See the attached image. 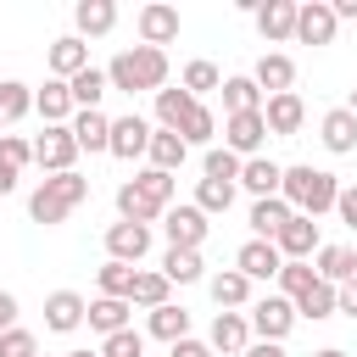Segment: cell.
Here are the masks:
<instances>
[{
    "mask_svg": "<svg viewBox=\"0 0 357 357\" xmlns=\"http://www.w3.org/2000/svg\"><path fill=\"white\" fill-rule=\"evenodd\" d=\"M167 279L162 273H134V290H128V307H145V312H156V307H167Z\"/></svg>",
    "mask_w": 357,
    "mask_h": 357,
    "instance_id": "8d00e7d4",
    "label": "cell"
},
{
    "mask_svg": "<svg viewBox=\"0 0 357 357\" xmlns=\"http://www.w3.org/2000/svg\"><path fill=\"white\" fill-rule=\"evenodd\" d=\"M312 284H318L312 262H284V268H279V296H284V301H296V296L312 290Z\"/></svg>",
    "mask_w": 357,
    "mask_h": 357,
    "instance_id": "ee69618b",
    "label": "cell"
},
{
    "mask_svg": "<svg viewBox=\"0 0 357 357\" xmlns=\"http://www.w3.org/2000/svg\"><path fill=\"white\" fill-rule=\"evenodd\" d=\"M312 357H346V351H340V346H324V351H312Z\"/></svg>",
    "mask_w": 357,
    "mask_h": 357,
    "instance_id": "6f0895ef",
    "label": "cell"
},
{
    "mask_svg": "<svg viewBox=\"0 0 357 357\" xmlns=\"http://www.w3.org/2000/svg\"><path fill=\"white\" fill-rule=\"evenodd\" d=\"M17 178H22V173H17V167H6V162H0V195H11V190H17Z\"/></svg>",
    "mask_w": 357,
    "mask_h": 357,
    "instance_id": "9f6ffc18",
    "label": "cell"
},
{
    "mask_svg": "<svg viewBox=\"0 0 357 357\" xmlns=\"http://www.w3.org/2000/svg\"><path fill=\"white\" fill-rule=\"evenodd\" d=\"M346 112H351V117H357V89H351V100H346Z\"/></svg>",
    "mask_w": 357,
    "mask_h": 357,
    "instance_id": "91938a15",
    "label": "cell"
},
{
    "mask_svg": "<svg viewBox=\"0 0 357 357\" xmlns=\"http://www.w3.org/2000/svg\"><path fill=\"white\" fill-rule=\"evenodd\" d=\"M262 145H268V123H262V112L223 117V151H234V156L245 162V156H262Z\"/></svg>",
    "mask_w": 357,
    "mask_h": 357,
    "instance_id": "8992f818",
    "label": "cell"
},
{
    "mask_svg": "<svg viewBox=\"0 0 357 357\" xmlns=\"http://www.w3.org/2000/svg\"><path fill=\"white\" fill-rule=\"evenodd\" d=\"M335 212H340V223H346V229H357V184H340Z\"/></svg>",
    "mask_w": 357,
    "mask_h": 357,
    "instance_id": "681fc988",
    "label": "cell"
},
{
    "mask_svg": "<svg viewBox=\"0 0 357 357\" xmlns=\"http://www.w3.org/2000/svg\"><path fill=\"white\" fill-rule=\"evenodd\" d=\"M128 312H134L128 301H112V296H95L84 318H89V329H100V335H117V329H134V324H128Z\"/></svg>",
    "mask_w": 357,
    "mask_h": 357,
    "instance_id": "4dcf8cb0",
    "label": "cell"
},
{
    "mask_svg": "<svg viewBox=\"0 0 357 357\" xmlns=\"http://www.w3.org/2000/svg\"><path fill=\"white\" fill-rule=\"evenodd\" d=\"M206 290H212V301H218L223 312H234V307H245V301H251V279H245L240 268L212 273V279H206Z\"/></svg>",
    "mask_w": 357,
    "mask_h": 357,
    "instance_id": "4316f807",
    "label": "cell"
},
{
    "mask_svg": "<svg viewBox=\"0 0 357 357\" xmlns=\"http://www.w3.org/2000/svg\"><path fill=\"white\" fill-rule=\"evenodd\" d=\"M45 67H50V78H78L84 67H89V45L78 39V33H61V39H50V50H45Z\"/></svg>",
    "mask_w": 357,
    "mask_h": 357,
    "instance_id": "8fae6325",
    "label": "cell"
},
{
    "mask_svg": "<svg viewBox=\"0 0 357 357\" xmlns=\"http://www.w3.org/2000/svg\"><path fill=\"white\" fill-rule=\"evenodd\" d=\"M134 28H139V45L162 50V45H173V39H178V6H167V0H151V6H139Z\"/></svg>",
    "mask_w": 357,
    "mask_h": 357,
    "instance_id": "52a82bcc",
    "label": "cell"
},
{
    "mask_svg": "<svg viewBox=\"0 0 357 357\" xmlns=\"http://www.w3.org/2000/svg\"><path fill=\"white\" fill-rule=\"evenodd\" d=\"M290 307H296V318H312V324H318V318H335V284H324V279H318V284H312V290H301Z\"/></svg>",
    "mask_w": 357,
    "mask_h": 357,
    "instance_id": "74e56055",
    "label": "cell"
},
{
    "mask_svg": "<svg viewBox=\"0 0 357 357\" xmlns=\"http://www.w3.org/2000/svg\"><path fill=\"white\" fill-rule=\"evenodd\" d=\"M251 17H257V33H262L268 45H284V39H296V0H262Z\"/></svg>",
    "mask_w": 357,
    "mask_h": 357,
    "instance_id": "2e32d148",
    "label": "cell"
},
{
    "mask_svg": "<svg viewBox=\"0 0 357 357\" xmlns=\"http://www.w3.org/2000/svg\"><path fill=\"white\" fill-rule=\"evenodd\" d=\"M117 212H123V223H145V229L162 218V206H156V201H145L134 184H117Z\"/></svg>",
    "mask_w": 357,
    "mask_h": 357,
    "instance_id": "d590c367",
    "label": "cell"
},
{
    "mask_svg": "<svg viewBox=\"0 0 357 357\" xmlns=\"http://www.w3.org/2000/svg\"><path fill=\"white\" fill-rule=\"evenodd\" d=\"M206 346H212V351H229V357H240V351L251 346V324H245V312H218V318H212V335H206Z\"/></svg>",
    "mask_w": 357,
    "mask_h": 357,
    "instance_id": "7402d4cb",
    "label": "cell"
},
{
    "mask_svg": "<svg viewBox=\"0 0 357 357\" xmlns=\"http://www.w3.org/2000/svg\"><path fill=\"white\" fill-rule=\"evenodd\" d=\"M61 357H100V351H84V346H78V351H61Z\"/></svg>",
    "mask_w": 357,
    "mask_h": 357,
    "instance_id": "680465c9",
    "label": "cell"
},
{
    "mask_svg": "<svg viewBox=\"0 0 357 357\" xmlns=\"http://www.w3.org/2000/svg\"><path fill=\"white\" fill-rule=\"evenodd\" d=\"M33 162H39L45 173H73V162H78L73 128H67V123H61V128H45V134L33 139Z\"/></svg>",
    "mask_w": 357,
    "mask_h": 357,
    "instance_id": "ba28073f",
    "label": "cell"
},
{
    "mask_svg": "<svg viewBox=\"0 0 357 357\" xmlns=\"http://www.w3.org/2000/svg\"><path fill=\"white\" fill-rule=\"evenodd\" d=\"M145 251H151V229H145V223H123V218H117V223L106 229V257H112V262H128V268H134Z\"/></svg>",
    "mask_w": 357,
    "mask_h": 357,
    "instance_id": "5bb4252c",
    "label": "cell"
},
{
    "mask_svg": "<svg viewBox=\"0 0 357 357\" xmlns=\"http://www.w3.org/2000/svg\"><path fill=\"white\" fill-rule=\"evenodd\" d=\"M33 112L45 117V128H61V123H73V89L61 84V78H45V89H33Z\"/></svg>",
    "mask_w": 357,
    "mask_h": 357,
    "instance_id": "ffe728a7",
    "label": "cell"
},
{
    "mask_svg": "<svg viewBox=\"0 0 357 357\" xmlns=\"http://www.w3.org/2000/svg\"><path fill=\"white\" fill-rule=\"evenodd\" d=\"M218 89H223V112H229V117H240V112H262V89H257L245 73H240V78H223Z\"/></svg>",
    "mask_w": 357,
    "mask_h": 357,
    "instance_id": "1f68e13d",
    "label": "cell"
},
{
    "mask_svg": "<svg viewBox=\"0 0 357 357\" xmlns=\"http://www.w3.org/2000/svg\"><path fill=\"white\" fill-rule=\"evenodd\" d=\"M190 106H195V95H184V89H156V128H173V134H178V123L190 117Z\"/></svg>",
    "mask_w": 357,
    "mask_h": 357,
    "instance_id": "e575fe53",
    "label": "cell"
},
{
    "mask_svg": "<svg viewBox=\"0 0 357 357\" xmlns=\"http://www.w3.org/2000/svg\"><path fill=\"white\" fill-rule=\"evenodd\" d=\"M167 284H195V279H206V268H201V251H162V268H156Z\"/></svg>",
    "mask_w": 357,
    "mask_h": 357,
    "instance_id": "f546056e",
    "label": "cell"
},
{
    "mask_svg": "<svg viewBox=\"0 0 357 357\" xmlns=\"http://www.w3.org/2000/svg\"><path fill=\"white\" fill-rule=\"evenodd\" d=\"M335 11H329V0H307V6H296V39L301 45H335Z\"/></svg>",
    "mask_w": 357,
    "mask_h": 357,
    "instance_id": "30bf717a",
    "label": "cell"
},
{
    "mask_svg": "<svg viewBox=\"0 0 357 357\" xmlns=\"http://www.w3.org/2000/svg\"><path fill=\"white\" fill-rule=\"evenodd\" d=\"M167 357H212V346H206V340H195V335H184V340H173V346H167Z\"/></svg>",
    "mask_w": 357,
    "mask_h": 357,
    "instance_id": "f907efd6",
    "label": "cell"
},
{
    "mask_svg": "<svg viewBox=\"0 0 357 357\" xmlns=\"http://www.w3.org/2000/svg\"><path fill=\"white\" fill-rule=\"evenodd\" d=\"M84 312H89V301L78 290H50L45 296V329H56V335H73L84 324Z\"/></svg>",
    "mask_w": 357,
    "mask_h": 357,
    "instance_id": "e0dca14e",
    "label": "cell"
},
{
    "mask_svg": "<svg viewBox=\"0 0 357 357\" xmlns=\"http://www.w3.org/2000/svg\"><path fill=\"white\" fill-rule=\"evenodd\" d=\"M106 84H112V89H123V95L162 89V84H167V50H151V45L117 50V56L106 61Z\"/></svg>",
    "mask_w": 357,
    "mask_h": 357,
    "instance_id": "7a4b0ae2",
    "label": "cell"
},
{
    "mask_svg": "<svg viewBox=\"0 0 357 357\" xmlns=\"http://www.w3.org/2000/svg\"><path fill=\"white\" fill-rule=\"evenodd\" d=\"M284 223H290L284 195H262V201H251V240H273Z\"/></svg>",
    "mask_w": 357,
    "mask_h": 357,
    "instance_id": "484cf974",
    "label": "cell"
},
{
    "mask_svg": "<svg viewBox=\"0 0 357 357\" xmlns=\"http://www.w3.org/2000/svg\"><path fill=\"white\" fill-rule=\"evenodd\" d=\"M234 184H245V190L262 201V195H279V184H284V167H279V162H268V156H245Z\"/></svg>",
    "mask_w": 357,
    "mask_h": 357,
    "instance_id": "603a6c76",
    "label": "cell"
},
{
    "mask_svg": "<svg viewBox=\"0 0 357 357\" xmlns=\"http://www.w3.org/2000/svg\"><path fill=\"white\" fill-rule=\"evenodd\" d=\"M240 357H284V346H279V340H251Z\"/></svg>",
    "mask_w": 357,
    "mask_h": 357,
    "instance_id": "db71d44e",
    "label": "cell"
},
{
    "mask_svg": "<svg viewBox=\"0 0 357 357\" xmlns=\"http://www.w3.org/2000/svg\"><path fill=\"white\" fill-rule=\"evenodd\" d=\"M262 123H268V134H301V123H307V106H301V95L296 89H284V95H268L262 100Z\"/></svg>",
    "mask_w": 357,
    "mask_h": 357,
    "instance_id": "7c38bea8",
    "label": "cell"
},
{
    "mask_svg": "<svg viewBox=\"0 0 357 357\" xmlns=\"http://www.w3.org/2000/svg\"><path fill=\"white\" fill-rule=\"evenodd\" d=\"M335 312H346V318H357V279H346V284L335 290Z\"/></svg>",
    "mask_w": 357,
    "mask_h": 357,
    "instance_id": "816d5d0a",
    "label": "cell"
},
{
    "mask_svg": "<svg viewBox=\"0 0 357 357\" xmlns=\"http://www.w3.org/2000/svg\"><path fill=\"white\" fill-rule=\"evenodd\" d=\"M279 195H284V206H290V212H301V218H324V212H335L340 178H335L329 167L296 162V167H284V184H279Z\"/></svg>",
    "mask_w": 357,
    "mask_h": 357,
    "instance_id": "6da1fadb",
    "label": "cell"
},
{
    "mask_svg": "<svg viewBox=\"0 0 357 357\" xmlns=\"http://www.w3.org/2000/svg\"><path fill=\"white\" fill-rule=\"evenodd\" d=\"M201 167H206V178H223V184H234V178H240V156H234V151H218V145H206Z\"/></svg>",
    "mask_w": 357,
    "mask_h": 357,
    "instance_id": "f6af8a7d",
    "label": "cell"
},
{
    "mask_svg": "<svg viewBox=\"0 0 357 357\" xmlns=\"http://www.w3.org/2000/svg\"><path fill=\"white\" fill-rule=\"evenodd\" d=\"M329 11H335V22H357V0H329Z\"/></svg>",
    "mask_w": 357,
    "mask_h": 357,
    "instance_id": "11a10c76",
    "label": "cell"
},
{
    "mask_svg": "<svg viewBox=\"0 0 357 357\" xmlns=\"http://www.w3.org/2000/svg\"><path fill=\"white\" fill-rule=\"evenodd\" d=\"M195 206L212 218V212H229L234 206V184H223V178H201L195 184Z\"/></svg>",
    "mask_w": 357,
    "mask_h": 357,
    "instance_id": "b9f144b4",
    "label": "cell"
},
{
    "mask_svg": "<svg viewBox=\"0 0 357 357\" xmlns=\"http://www.w3.org/2000/svg\"><path fill=\"white\" fill-rule=\"evenodd\" d=\"M245 324H251L257 340H279V346H284V335L296 329V307H290L284 296H262V301H251Z\"/></svg>",
    "mask_w": 357,
    "mask_h": 357,
    "instance_id": "5b68a950",
    "label": "cell"
},
{
    "mask_svg": "<svg viewBox=\"0 0 357 357\" xmlns=\"http://www.w3.org/2000/svg\"><path fill=\"white\" fill-rule=\"evenodd\" d=\"M67 89H73V106H78V112H100V95H106L112 84H106V67L89 61L78 78H67Z\"/></svg>",
    "mask_w": 357,
    "mask_h": 357,
    "instance_id": "83f0119b",
    "label": "cell"
},
{
    "mask_svg": "<svg viewBox=\"0 0 357 357\" xmlns=\"http://www.w3.org/2000/svg\"><path fill=\"white\" fill-rule=\"evenodd\" d=\"M318 139H324V151L351 156V151H357V117H351L346 106H329V112L318 117Z\"/></svg>",
    "mask_w": 357,
    "mask_h": 357,
    "instance_id": "ac0fdd59",
    "label": "cell"
},
{
    "mask_svg": "<svg viewBox=\"0 0 357 357\" xmlns=\"http://www.w3.org/2000/svg\"><path fill=\"white\" fill-rule=\"evenodd\" d=\"M28 112H33V89L17 84V78H0V128L6 123H22Z\"/></svg>",
    "mask_w": 357,
    "mask_h": 357,
    "instance_id": "836d02e7",
    "label": "cell"
},
{
    "mask_svg": "<svg viewBox=\"0 0 357 357\" xmlns=\"http://www.w3.org/2000/svg\"><path fill=\"white\" fill-rule=\"evenodd\" d=\"M134 273L139 268H128V262H100V296H112V301H128V290H134Z\"/></svg>",
    "mask_w": 357,
    "mask_h": 357,
    "instance_id": "60d3db41",
    "label": "cell"
},
{
    "mask_svg": "<svg viewBox=\"0 0 357 357\" xmlns=\"http://www.w3.org/2000/svg\"><path fill=\"white\" fill-rule=\"evenodd\" d=\"M145 329H151L156 340H167V346H173V340H184V335H190V312L167 301V307H156V312L145 318Z\"/></svg>",
    "mask_w": 357,
    "mask_h": 357,
    "instance_id": "d6a6232c",
    "label": "cell"
},
{
    "mask_svg": "<svg viewBox=\"0 0 357 357\" xmlns=\"http://www.w3.org/2000/svg\"><path fill=\"white\" fill-rule=\"evenodd\" d=\"M234 268L257 284V279H279V268H284V257H279V245L273 240H245L240 251H234Z\"/></svg>",
    "mask_w": 357,
    "mask_h": 357,
    "instance_id": "9a60e30c",
    "label": "cell"
},
{
    "mask_svg": "<svg viewBox=\"0 0 357 357\" xmlns=\"http://www.w3.org/2000/svg\"><path fill=\"white\" fill-rule=\"evenodd\" d=\"M128 184H134L145 201H156L162 212L173 206V190H178V178H173V173H156V167H145V173H139V178H128Z\"/></svg>",
    "mask_w": 357,
    "mask_h": 357,
    "instance_id": "f35d334b",
    "label": "cell"
},
{
    "mask_svg": "<svg viewBox=\"0 0 357 357\" xmlns=\"http://www.w3.org/2000/svg\"><path fill=\"white\" fill-rule=\"evenodd\" d=\"M218 84H223V73H218L212 61H190V67H184V78H178V89H184V95H195V100H201L206 89H218Z\"/></svg>",
    "mask_w": 357,
    "mask_h": 357,
    "instance_id": "7bdbcfd3",
    "label": "cell"
},
{
    "mask_svg": "<svg viewBox=\"0 0 357 357\" xmlns=\"http://www.w3.org/2000/svg\"><path fill=\"white\" fill-rule=\"evenodd\" d=\"M251 84H257L262 95H284V89L296 84V61H290L284 50H262V56H257V73H251Z\"/></svg>",
    "mask_w": 357,
    "mask_h": 357,
    "instance_id": "d6986e66",
    "label": "cell"
},
{
    "mask_svg": "<svg viewBox=\"0 0 357 357\" xmlns=\"http://www.w3.org/2000/svg\"><path fill=\"white\" fill-rule=\"evenodd\" d=\"M84 201H89V178H84L78 167H73V173H50V178L28 195V218L50 229V223H61L67 212H78Z\"/></svg>",
    "mask_w": 357,
    "mask_h": 357,
    "instance_id": "3957f363",
    "label": "cell"
},
{
    "mask_svg": "<svg viewBox=\"0 0 357 357\" xmlns=\"http://www.w3.org/2000/svg\"><path fill=\"white\" fill-rule=\"evenodd\" d=\"M273 245H279V257H284V262H307V257L318 251V223H312V218H301V212H290V223L273 234Z\"/></svg>",
    "mask_w": 357,
    "mask_h": 357,
    "instance_id": "4fadbf2b",
    "label": "cell"
},
{
    "mask_svg": "<svg viewBox=\"0 0 357 357\" xmlns=\"http://www.w3.org/2000/svg\"><path fill=\"white\" fill-rule=\"evenodd\" d=\"M0 357H39V340L28 329H6L0 335Z\"/></svg>",
    "mask_w": 357,
    "mask_h": 357,
    "instance_id": "c3c4849f",
    "label": "cell"
},
{
    "mask_svg": "<svg viewBox=\"0 0 357 357\" xmlns=\"http://www.w3.org/2000/svg\"><path fill=\"white\" fill-rule=\"evenodd\" d=\"M145 145H151V123H145L139 112H128V117H112L106 156H117V162H134V156H145Z\"/></svg>",
    "mask_w": 357,
    "mask_h": 357,
    "instance_id": "9c48e42d",
    "label": "cell"
},
{
    "mask_svg": "<svg viewBox=\"0 0 357 357\" xmlns=\"http://www.w3.org/2000/svg\"><path fill=\"white\" fill-rule=\"evenodd\" d=\"M0 162H6V167H17V173H22V167H28V162H33V145H28V139H22V134H0Z\"/></svg>",
    "mask_w": 357,
    "mask_h": 357,
    "instance_id": "7dc6e473",
    "label": "cell"
},
{
    "mask_svg": "<svg viewBox=\"0 0 357 357\" xmlns=\"http://www.w3.org/2000/svg\"><path fill=\"white\" fill-rule=\"evenodd\" d=\"M6 329H17V296L11 290H0V335Z\"/></svg>",
    "mask_w": 357,
    "mask_h": 357,
    "instance_id": "f5cc1de1",
    "label": "cell"
},
{
    "mask_svg": "<svg viewBox=\"0 0 357 357\" xmlns=\"http://www.w3.org/2000/svg\"><path fill=\"white\" fill-rule=\"evenodd\" d=\"M312 257H318V262H312V273H318L324 284H335V290H340L346 279H357V251H351V245H318Z\"/></svg>",
    "mask_w": 357,
    "mask_h": 357,
    "instance_id": "44dd1931",
    "label": "cell"
},
{
    "mask_svg": "<svg viewBox=\"0 0 357 357\" xmlns=\"http://www.w3.org/2000/svg\"><path fill=\"white\" fill-rule=\"evenodd\" d=\"M100 357H145V335L139 329H117L100 340Z\"/></svg>",
    "mask_w": 357,
    "mask_h": 357,
    "instance_id": "bcb514c9",
    "label": "cell"
},
{
    "mask_svg": "<svg viewBox=\"0 0 357 357\" xmlns=\"http://www.w3.org/2000/svg\"><path fill=\"white\" fill-rule=\"evenodd\" d=\"M206 212L195 206V201H178V206H167L162 212V234H167V245L173 251H201V240H206Z\"/></svg>",
    "mask_w": 357,
    "mask_h": 357,
    "instance_id": "277c9868",
    "label": "cell"
},
{
    "mask_svg": "<svg viewBox=\"0 0 357 357\" xmlns=\"http://www.w3.org/2000/svg\"><path fill=\"white\" fill-rule=\"evenodd\" d=\"M212 134H218V117L195 100V106H190V117L178 123V139H184V145H212Z\"/></svg>",
    "mask_w": 357,
    "mask_h": 357,
    "instance_id": "ab89813d",
    "label": "cell"
},
{
    "mask_svg": "<svg viewBox=\"0 0 357 357\" xmlns=\"http://www.w3.org/2000/svg\"><path fill=\"white\" fill-rule=\"evenodd\" d=\"M73 22H78V39H100L117 28V6L112 0H78L73 6Z\"/></svg>",
    "mask_w": 357,
    "mask_h": 357,
    "instance_id": "cb8c5ba5",
    "label": "cell"
},
{
    "mask_svg": "<svg viewBox=\"0 0 357 357\" xmlns=\"http://www.w3.org/2000/svg\"><path fill=\"white\" fill-rule=\"evenodd\" d=\"M73 139H78V151H106V139H112V117L106 112H73Z\"/></svg>",
    "mask_w": 357,
    "mask_h": 357,
    "instance_id": "f1b7e54d",
    "label": "cell"
},
{
    "mask_svg": "<svg viewBox=\"0 0 357 357\" xmlns=\"http://www.w3.org/2000/svg\"><path fill=\"white\" fill-rule=\"evenodd\" d=\"M145 156H151V167H156V173H178V167H184V156H190V145H184L173 128H151Z\"/></svg>",
    "mask_w": 357,
    "mask_h": 357,
    "instance_id": "d4e9b609",
    "label": "cell"
}]
</instances>
